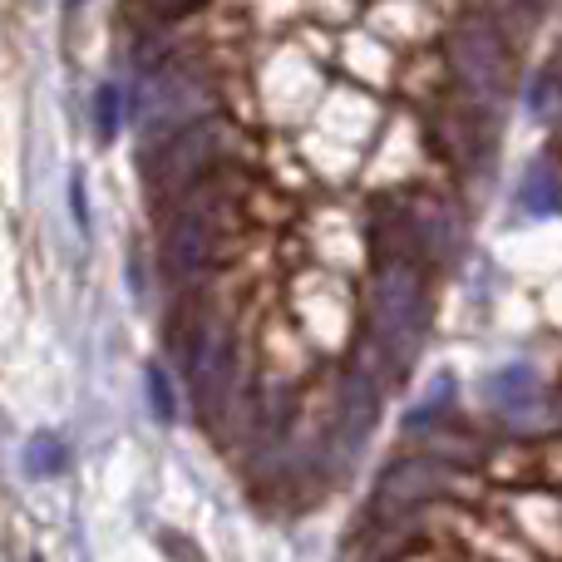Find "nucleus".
<instances>
[{
    "instance_id": "nucleus-1",
    "label": "nucleus",
    "mask_w": 562,
    "mask_h": 562,
    "mask_svg": "<svg viewBox=\"0 0 562 562\" xmlns=\"http://www.w3.org/2000/svg\"><path fill=\"white\" fill-rule=\"evenodd\" d=\"M429 326L425 267L419 262H375L370 286V346H380L395 366H409Z\"/></svg>"
},
{
    "instance_id": "nucleus-2",
    "label": "nucleus",
    "mask_w": 562,
    "mask_h": 562,
    "mask_svg": "<svg viewBox=\"0 0 562 562\" xmlns=\"http://www.w3.org/2000/svg\"><path fill=\"white\" fill-rule=\"evenodd\" d=\"M237 138L243 134H237L227 119H193V124H183L178 134L158 138V154H148L154 198L158 203H178L183 193H193L207 173L223 168V158L233 154Z\"/></svg>"
},
{
    "instance_id": "nucleus-3",
    "label": "nucleus",
    "mask_w": 562,
    "mask_h": 562,
    "mask_svg": "<svg viewBox=\"0 0 562 562\" xmlns=\"http://www.w3.org/2000/svg\"><path fill=\"white\" fill-rule=\"evenodd\" d=\"M449 484H454V474L445 469V459H439V454L405 459V464H395L385 479H380L375 514H380V518L405 514L409 504H425V498H435L439 488H449Z\"/></svg>"
},
{
    "instance_id": "nucleus-4",
    "label": "nucleus",
    "mask_w": 562,
    "mask_h": 562,
    "mask_svg": "<svg viewBox=\"0 0 562 562\" xmlns=\"http://www.w3.org/2000/svg\"><path fill=\"white\" fill-rule=\"evenodd\" d=\"M454 65L474 85V94H498L504 89V40L488 25H464L454 35Z\"/></svg>"
},
{
    "instance_id": "nucleus-5",
    "label": "nucleus",
    "mask_w": 562,
    "mask_h": 562,
    "mask_svg": "<svg viewBox=\"0 0 562 562\" xmlns=\"http://www.w3.org/2000/svg\"><path fill=\"white\" fill-rule=\"evenodd\" d=\"M405 207H409V217H415L419 237H425L429 262H445V257L454 252V243H459L454 213H449L445 203H435V198H415V203H405Z\"/></svg>"
},
{
    "instance_id": "nucleus-6",
    "label": "nucleus",
    "mask_w": 562,
    "mask_h": 562,
    "mask_svg": "<svg viewBox=\"0 0 562 562\" xmlns=\"http://www.w3.org/2000/svg\"><path fill=\"white\" fill-rule=\"evenodd\" d=\"M370 425H375V385L356 370V375H346V385H340V439L360 445V439L370 435Z\"/></svg>"
},
{
    "instance_id": "nucleus-7",
    "label": "nucleus",
    "mask_w": 562,
    "mask_h": 562,
    "mask_svg": "<svg viewBox=\"0 0 562 562\" xmlns=\"http://www.w3.org/2000/svg\"><path fill=\"white\" fill-rule=\"evenodd\" d=\"M69 469V454H65V439L55 435H30L25 445V474L30 479H55Z\"/></svg>"
},
{
    "instance_id": "nucleus-8",
    "label": "nucleus",
    "mask_w": 562,
    "mask_h": 562,
    "mask_svg": "<svg viewBox=\"0 0 562 562\" xmlns=\"http://www.w3.org/2000/svg\"><path fill=\"white\" fill-rule=\"evenodd\" d=\"M518 207L524 213H558L562 207V188H558V178H548L543 164L528 168V178L518 183Z\"/></svg>"
},
{
    "instance_id": "nucleus-9",
    "label": "nucleus",
    "mask_w": 562,
    "mask_h": 562,
    "mask_svg": "<svg viewBox=\"0 0 562 562\" xmlns=\"http://www.w3.org/2000/svg\"><path fill=\"white\" fill-rule=\"evenodd\" d=\"M488 395H494V405L518 409V405H528V400H533V375H528L524 366H518V370H498V375L488 380Z\"/></svg>"
},
{
    "instance_id": "nucleus-10",
    "label": "nucleus",
    "mask_w": 562,
    "mask_h": 562,
    "mask_svg": "<svg viewBox=\"0 0 562 562\" xmlns=\"http://www.w3.org/2000/svg\"><path fill=\"white\" fill-rule=\"evenodd\" d=\"M119 119H124V89H119V85H99V94H94V128H99V138H114L119 134Z\"/></svg>"
},
{
    "instance_id": "nucleus-11",
    "label": "nucleus",
    "mask_w": 562,
    "mask_h": 562,
    "mask_svg": "<svg viewBox=\"0 0 562 562\" xmlns=\"http://www.w3.org/2000/svg\"><path fill=\"white\" fill-rule=\"evenodd\" d=\"M148 405H154V415L164 419H178V405H173V385H168V375L158 366H148Z\"/></svg>"
},
{
    "instance_id": "nucleus-12",
    "label": "nucleus",
    "mask_w": 562,
    "mask_h": 562,
    "mask_svg": "<svg viewBox=\"0 0 562 562\" xmlns=\"http://www.w3.org/2000/svg\"><path fill=\"white\" fill-rule=\"evenodd\" d=\"M198 5H207V0H144V10H148V15H154V20H164V25H168V20H183V15H193Z\"/></svg>"
},
{
    "instance_id": "nucleus-13",
    "label": "nucleus",
    "mask_w": 562,
    "mask_h": 562,
    "mask_svg": "<svg viewBox=\"0 0 562 562\" xmlns=\"http://www.w3.org/2000/svg\"><path fill=\"white\" fill-rule=\"evenodd\" d=\"M538 464H543V474L553 479V484H562V439H553V445L538 454Z\"/></svg>"
}]
</instances>
